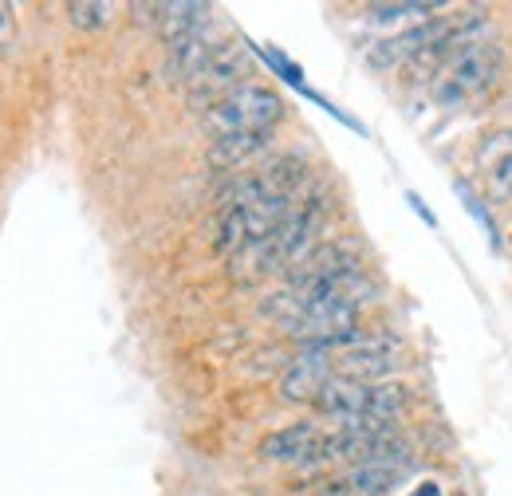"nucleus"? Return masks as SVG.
<instances>
[{
  "label": "nucleus",
  "mask_w": 512,
  "mask_h": 496,
  "mask_svg": "<svg viewBox=\"0 0 512 496\" xmlns=\"http://www.w3.org/2000/svg\"><path fill=\"white\" fill-rule=\"evenodd\" d=\"M323 221H327L323 193H308L268 237H260L241 256H233V276L245 280V284H253V280H264V276L288 272L292 264H300L312 248L320 245Z\"/></svg>",
  "instance_id": "1"
},
{
  "label": "nucleus",
  "mask_w": 512,
  "mask_h": 496,
  "mask_svg": "<svg viewBox=\"0 0 512 496\" xmlns=\"http://www.w3.org/2000/svg\"><path fill=\"white\" fill-rule=\"evenodd\" d=\"M312 406L339 430H351L363 422H394L398 426V418L410 410V390L402 382H355V378L335 374Z\"/></svg>",
  "instance_id": "2"
},
{
  "label": "nucleus",
  "mask_w": 512,
  "mask_h": 496,
  "mask_svg": "<svg viewBox=\"0 0 512 496\" xmlns=\"http://www.w3.org/2000/svg\"><path fill=\"white\" fill-rule=\"evenodd\" d=\"M501 71H505V48L489 36V40H477V44L461 48V52L438 71L434 91H438V99H442L446 107H461V103L485 95V91L501 79Z\"/></svg>",
  "instance_id": "3"
},
{
  "label": "nucleus",
  "mask_w": 512,
  "mask_h": 496,
  "mask_svg": "<svg viewBox=\"0 0 512 496\" xmlns=\"http://www.w3.org/2000/svg\"><path fill=\"white\" fill-rule=\"evenodd\" d=\"M280 119H284V103L272 87L241 83L217 107L205 111V130L213 138H229V134H249V130H272Z\"/></svg>",
  "instance_id": "4"
},
{
  "label": "nucleus",
  "mask_w": 512,
  "mask_h": 496,
  "mask_svg": "<svg viewBox=\"0 0 512 496\" xmlns=\"http://www.w3.org/2000/svg\"><path fill=\"white\" fill-rule=\"evenodd\" d=\"M249 67H253V56H249V48H245V44H237V40L217 44V48H213V56H209V63H205V71H201L190 87H186L190 107H197V111L217 107L229 91H237L241 83H249V79H245V75H249Z\"/></svg>",
  "instance_id": "5"
},
{
  "label": "nucleus",
  "mask_w": 512,
  "mask_h": 496,
  "mask_svg": "<svg viewBox=\"0 0 512 496\" xmlns=\"http://www.w3.org/2000/svg\"><path fill=\"white\" fill-rule=\"evenodd\" d=\"M402 367V343L394 335H359L355 343L335 351V374L355 382H390Z\"/></svg>",
  "instance_id": "6"
},
{
  "label": "nucleus",
  "mask_w": 512,
  "mask_h": 496,
  "mask_svg": "<svg viewBox=\"0 0 512 496\" xmlns=\"http://www.w3.org/2000/svg\"><path fill=\"white\" fill-rule=\"evenodd\" d=\"M461 20H465V16H430V20H418L414 28H406V32H398V36L379 40V44L367 52V60L375 63V67L414 63L422 52H430V48L446 44L449 36L461 28Z\"/></svg>",
  "instance_id": "7"
},
{
  "label": "nucleus",
  "mask_w": 512,
  "mask_h": 496,
  "mask_svg": "<svg viewBox=\"0 0 512 496\" xmlns=\"http://www.w3.org/2000/svg\"><path fill=\"white\" fill-rule=\"evenodd\" d=\"M359 268V248L347 245V241H320L300 264H292L284 272V288L300 292V288H312L327 276H339V272H355Z\"/></svg>",
  "instance_id": "8"
},
{
  "label": "nucleus",
  "mask_w": 512,
  "mask_h": 496,
  "mask_svg": "<svg viewBox=\"0 0 512 496\" xmlns=\"http://www.w3.org/2000/svg\"><path fill=\"white\" fill-rule=\"evenodd\" d=\"M335 378V351L327 347H304L288 371L280 374V394L288 402H316L320 390Z\"/></svg>",
  "instance_id": "9"
},
{
  "label": "nucleus",
  "mask_w": 512,
  "mask_h": 496,
  "mask_svg": "<svg viewBox=\"0 0 512 496\" xmlns=\"http://www.w3.org/2000/svg\"><path fill=\"white\" fill-rule=\"evenodd\" d=\"M477 174L489 189V197L512 201V126L493 130L477 146Z\"/></svg>",
  "instance_id": "10"
},
{
  "label": "nucleus",
  "mask_w": 512,
  "mask_h": 496,
  "mask_svg": "<svg viewBox=\"0 0 512 496\" xmlns=\"http://www.w3.org/2000/svg\"><path fill=\"white\" fill-rule=\"evenodd\" d=\"M410 477V461H367V465H351L347 477L339 481L347 496H390L402 481Z\"/></svg>",
  "instance_id": "11"
},
{
  "label": "nucleus",
  "mask_w": 512,
  "mask_h": 496,
  "mask_svg": "<svg viewBox=\"0 0 512 496\" xmlns=\"http://www.w3.org/2000/svg\"><path fill=\"white\" fill-rule=\"evenodd\" d=\"M209 24H213V8L209 4H201V0H166L154 28H158L162 44H174V40L209 32Z\"/></svg>",
  "instance_id": "12"
},
{
  "label": "nucleus",
  "mask_w": 512,
  "mask_h": 496,
  "mask_svg": "<svg viewBox=\"0 0 512 496\" xmlns=\"http://www.w3.org/2000/svg\"><path fill=\"white\" fill-rule=\"evenodd\" d=\"M213 48H217V44H213L209 32L166 44V79L178 83V87H190L193 79L205 71V63H209V56H213Z\"/></svg>",
  "instance_id": "13"
},
{
  "label": "nucleus",
  "mask_w": 512,
  "mask_h": 496,
  "mask_svg": "<svg viewBox=\"0 0 512 496\" xmlns=\"http://www.w3.org/2000/svg\"><path fill=\"white\" fill-rule=\"evenodd\" d=\"M323 434L312 422H296V426H284L276 434H268L260 441V453L268 461H316L320 453Z\"/></svg>",
  "instance_id": "14"
},
{
  "label": "nucleus",
  "mask_w": 512,
  "mask_h": 496,
  "mask_svg": "<svg viewBox=\"0 0 512 496\" xmlns=\"http://www.w3.org/2000/svg\"><path fill=\"white\" fill-rule=\"evenodd\" d=\"M268 142H272V130H249V134L213 138V146H209V166H213V170H237V166L253 162L256 154H264Z\"/></svg>",
  "instance_id": "15"
},
{
  "label": "nucleus",
  "mask_w": 512,
  "mask_h": 496,
  "mask_svg": "<svg viewBox=\"0 0 512 496\" xmlns=\"http://www.w3.org/2000/svg\"><path fill=\"white\" fill-rule=\"evenodd\" d=\"M111 16H115V4H103V0H71L67 4V20L75 28H87V32L111 24Z\"/></svg>",
  "instance_id": "16"
},
{
  "label": "nucleus",
  "mask_w": 512,
  "mask_h": 496,
  "mask_svg": "<svg viewBox=\"0 0 512 496\" xmlns=\"http://www.w3.org/2000/svg\"><path fill=\"white\" fill-rule=\"evenodd\" d=\"M438 12H442V4H426V0H414V4H371V20H406V16L430 20Z\"/></svg>",
  "instance_id": "17"
},
{
  "label": "nucleus",
  "mask_w": 512,
  "mask_h": 496,
  "mask_svg": "<svg viewBox=\"0 0 512 496\" xmlns=\"http://www.w3.org/2000/svg\"><path fill=\"white\" fill-rule=\"evenodd\" d=\"M16 48V8L0 0V56H12Z\"/></svg>",
  "instance_id": "18"
},
{
  "label": "nucleus",
  "mask_w": 512,
  "mask_h": 496,
  "mask_svg": "<svg viewBox=\"0 0 512 496\" xmlns=\"http://www.w3.org/2000/svg\"><path fill=\"white\" fill-rule=\"evenodd\" d=\"M410 496H442V485H438V481H422Z\"/></svg>",
  "instance_id": "19"
},
{
  "label": "nucleus",
  "mask_w": 512,
  "mask_h": 496,
  "mask_svg": "<svg viewBox=\"0 0 512 496\" xmlns=\"http://www.w3.org/2000/svg\"><path fill=\"white\" fill-rule=\"evenodd\" d=\"M457 496H461V493H457Z\"/></svg>",
  "instance_id": "20"
}]
</instances>
